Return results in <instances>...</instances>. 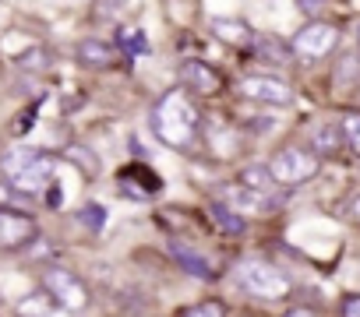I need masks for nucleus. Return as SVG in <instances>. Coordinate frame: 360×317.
Here are the masks:
<instances>
[{
  "label": "nucleus",
  "instance_id": "1",
  "mask_svg": "<svg viewBox=\"0 0 360 317\" xmlns=\"http://www.w3.org/2000/svg\"><path fill=\"white\" fill-rule=\"evenodd\" d=\"M198 95H191L184 85L169 88L166 95H159V102L152 106V134L169 144V148H191L198 141L202 130V109L195 102Z\"/></svg>",
  "mask_w": 360,
  "mask_h": 317
},
{
  "label": "nucleus",
  "instance_id": "2",
  "mask_svg": "<svg viewBox=\"0 0 360 317\" xmlns=\"http://www.w3.org/2000/svg\"><path fill=\"white\" fill-rule=\"evenodd\" d=\"M0 170H4V180L11 184V191L18 194H46L50 184H57V163L53 155L46 151H36V148H11L4 155V163H0Z\"/></svg>",
  "mask_w": 360,
  "mask_h": 317
},
{
  "label": "nucleus",
  "instance_id": "3",
  "mask_svg": "<svg viewBox=\"0 0 360 317\" xmlns=\"http://www.w3.org/2000/svg\"><path fill=\"white\" fill-rule=\"evenodd\" d=\"M269 170H272V180L279 187H300L307 180L318 177L321 170V158L314 148H300V144H286L279 148L272 158H269Z\"/></svg>",
  "mask_w": 360,
  "mask_h": 317
},
{
  "label": "nucleus",
  "instance_id": "4",
  "mask_svg": "<svg viewBox=\"0 0 360 317\" xmlns=\"http://www.w3.org/2000/svg\"><path fill=\"white\" fill-rule=\"evenodd\" d=\"M240 285L258 299H286L290 289H293L286 271H279L269 261H244L240 264Z\"/></svg>",
  "mask_w": 360,
  "mask_h": 317
},
{
  "label": "nucleus",
  "instance_id": "5",
  "mask_svg": "<svg viewBox=\"0 0 360 317\" xmlns=\"http://www.w3.org/2000/svg\"><path fill=\"white\" fill-rule=\"evenodd\" d=\"M335 43H339V29H335V25H328V22H311V25H304V29L293 36L290 50H293L297 57H304V60H318V57L332 53Z\"/></svg>",
  "mask_w": 360,
  "mask_h": 317
},
{
  "label": "nucleus",
  "instance_id": "6",
  "mask_svg": "<svg viewBox=\"0 0 360 317\" xmlns=\"http://www.w3.org/2000/svg\"><path fill=\"white\" fill-rule=\"evenodd\" d=\"M43 282H46V292H50L64 310H85V306H89V289H85V282H82L78 275H71L68 268H50V271L43 275Z\"/></svg>",
  "mask_w": 360,
  "mask_h": 317
},
{
  "label": "nucleus",
  "instance_id": "7",
  "mask_svg": "<svg viewBox=\"0 0 360 317\" xmlns=\"http://www.w3.org/2000/svg\"><path fill=\"white\" fill-rule=\"evenodd\" d=\"M39 226L32 215L15 212V208H0V250H22L36 240Z\"/></svg>",
  "mask_w": 360,
  "mask_h": 317
},
{
  "label": "nucleus",
  "instance_id": "8",
  "mask_svg": "<svg viewBox=\"0 0 360 317\" xmlns=\"http://www.w3.org/2000/svg\"><path fill=\"white\" fill-rule=\"evenodd\" d=\"M180 85H184L191 95H202V99H212L226 88L223 74L205 60H184L180 64Z\"/></svg>",
  "mask_w": 360,
  "mask_h": 317
},
{
  "label": "nucleus",
  "instance_id": "9",
  "mask_svg": "<svg viewBox=\"0 0 360 317\" xmlns=\"http://www.w3.org/2000/svg\"><path fill=\"white\" fill-rule=\"evenodd\" d=\"M240 92L248 99H255V102H265V106H286V102H293V88L283 78H276V74H248L240 81Z\"/></svg>",
  "mask_w": 360,
  "mask_h": 317
},
{
  "label": "nucleus",
  "instance_id": "10",
  "mask_svg": "<svg viewBox=\"0 0 360 317\" xmlns=\"http://www.w3.org/2000/svg\"><path fill=\"white\" fill-rule=\"evenodd\" d=\"M117 184L127 194V201H148L159 191V177L148 166H124V173L117 177Z\"/></svg>",
  "mask_w": 360,
  "mask_h": 317
},
{
  "label": "nucleus",
  "instance_id": "11",
  "mask_svg": "<svg viewBox=\"0 0 360 317\" xmlns=\"http://www.w3.org/2000/svg\"><path fill=\"white\" fill-rule=\"evenodd\" d=\"M212 36L219 39V43H226V46H251L258 36H255V29L244 22V18H212Z\"/></svg>",
  "mask_w": 360,
  "mask_h": 317
},
{
  "label": "nucleus",
  "instance_id": "12",
  "mask_svg": "<svg viewBox=\"0 0 360 317\" xmlns=\"http://www.w3.org/2000/svg\"><path fill=\"white\" fill-rule=\"evenodd\" d=\"M78 60L85 67H96V71H110L117 67V50L103 39H82L78 43Z\"/></svg>",
  "mask_w": 360,
  "mask_h": 317
},
{
  "label": "nucleus",
  "instance_id": "13",
  "mask_svg": "<svg viewBox=\"0 0 360 317\" xmlns=\"http://www.w3.org/2000/svg\"><path fill=\"white\" fill-rule=\"evenodd\" d=\"M258 198H262V194H258V191H251V187H244L240 180L223 187V205H230L233 212H248V208H251V212H258V208H262V201H258Z\"/></svg>",
  "mask_w": 360,
  "mask_h": 317
},
{
  "label": "nucleus",
  "instance_id": "14",
  "mask_svg": "<svg viewBox=\"0 0 360 317\" xmlns=\"http://www.w3.org/2000/svg\"><path fill=\"white\" fill-rule=\"evenodd\" d=\"M57 306H60V303L43 289V292H32V296H25V299L18 303V317H53Z\"/></svg>",
  "mask_w": 360,
  "mask_h": 317
},
{
  "label": "nucleus",
  "instance_id": "15",
  "mask_svg": "<svg viewBox=\"0 0 360 317\" xmlns=\"http://www.w3.org/2000/svg\"><path fill=\"white\" fill-rule=\"evenodd\" d=\"M342 144H346V137H342V127L339 123H325V127L314 130V151L318 155H335Z\"/></svg>",
  "mask_w": 360,
  "mask_h": 317
},
{
  "label": "nucleus",
  "instance_id": "16",
  "mask_svg": "<svg viewBox=\"0 0 360 317\" xmlns=\"http://www.w3.org/2000/svg\"><path fill=\"white\" fill-rule=\"evenodd\" d=\"M240 184L262 194V191H269L276 180H272V170H269V166H262V163H251L248 170H240Z\"/></svg>",
  "mask_w": 360,
  "mask_h": 317
},
{
  "label": "nucleus",
  "instance_id": "17",
  "mask_svg": "<svg viewBox=\"0 0 360 317\" xmlns=\"http://www.w3.org/2000/svg\"><path fill=\"white\" fill-rule=\"evenodd\" d=\"M339 127H342V137H346V148L353 155H360V109H346L339 116Z\"/></svg>",
  "mask_w": 360,
  "mask_h": 317
},
{
  "label": "nucleus",
  "instance_id": "18",
  "mask_svg": "<svg viewBox=\"0 0 360 317\" xmlns=\"http://www.w3.org/2000/svg\"><path fill=\"white\" fill-rule=\"evenodd\" d=\"M212 219H216L219 229L230 233V236H240V233H244V215L233 212L230 205H216V208H212Z\"/></svg>",
  "mask_w": 360,
  "mask_h": 317
},
{
  "label": "nucleus",
  "instance_id": "19",
  "mask_svg": "<svg viewBox=\"0 0 360 317\" xmlns=\"http://www.w3.org/2000/svg\"><path fill=\"white\" fill-rule=\"evenodd\" d=\"M251 50L258 53V60H269V64H283V60H290V57H286V46L276 43V39H265V36H258V39L251 43Z\"/></svg>",
  "mask_w": 360,
  "mask_h": 317
},
{
  "label": "nucleus",
  "instance_id": "20",
  "mask_svg": "<svg viewBox=\"0 0 360 317\" xmlns=\"http://www.w3.org/2000/svg\"><path fill=\"white\" fill-rule=\"evenodd\" d=\"M173 257L184 264L188 271H195V275H202V278H212V268L198 257V250H188V247H180V243H176V247H173Z\"/></svg>",
  "mask_w": 360,
  "mask_h": 317
},
{
  "label": "nucleus",
  "instance_id": "21",
  "mask_svg": "<svg viewBox=\"0 0 360 317\" xmlns=\"http://www.w3.org/2000/svg\"><path fill=\"white\" fill-rule=\"evenodd\" d=\"M180 317H226V306L219 299H202L195 306H184V310H180Z\"/></svg>",
  "mask_w": 360,
  "mask_h": 317
},
{
  "label": "nucleus",
  "instance_id": "22",
  "mask_svg": "<svg viewBox=\"0 0 360 317\" xmlns=\"http://www.w3.org/2000/svg\"><path fill=\"white\" fill-rule=\"evenodd\" d=\"M68 158H71V163H78V166H85L89 177L99 173V158H96L89 148H82V144H71V148H68Z\"/></svg>",
  "mask_w": 360,
  "mask_h": 317
},
{
  "label": "nucleus",
  "instance_id": "23",
  "mask_svg": "<svg viewBox=\"0 0 360 317\" xmlns=\"http://www.w3.org/2000/svg\"><path fill=\"white\" fill-rule=\"evenodd\" d=\"M117 43H120L127 53H141V50H145V36H141L138 29H120V32H117Z\"/></svg>",
  "mask_w": 360,
  "mask_h": 317
},
{
  "label": "nucleus",
  "instance_id": "24",
  "mask_svg": "<svg viewBox=\"0 0 360 317\" xmlns=\"http://www.w3.org/2000/svg\"><path fill=\"white\" fill-rule=\"evenodd\" d=\"M78 219H82V222H89V229H99V226H103V219H106V215H103V208H99V205H85V208H82V215H78Z\"/></svg>",
  "mask_w": 360,
  "mask_h": 317
},
{
  "label": "nucleus",
  "instance_id": "25",
  "mask_svg": "<svg viewBox=\"0 0 360 317\" xmlns=\"http://www.w3.org/2000/svg\"><path fill=\"white\" fill-rule=\"evenodd\" d=\"M342 317H360V292L342 299Z\"/></svg>",
  "mask_w": 360,
  "mask_h": 317
},
{
  "label": "nucleus",
  "instance_id": "26",
  "mask_svg": "<svg viewBox=\"0 0 360 317\" xmlns=\"http://www.w3.org/2000/svg\"><path fill=\"white\" fill-rule=\"evenodd\" d=\"M297 8H300V11H307V15H314V11H321V8H325V0H297Z\"/></svg>",
  "mask_w": 360,
  "mask_h": 317
},
{
  "label": "nucleus",
  "instance_id": "27",
  "mask_svg": "<svg viewBox=\"0 0 360 317\" xmlns=\"http://www.w3.org/2000/svg\"><path fill=\"white\" fill-rule=\"evenodd\" d=\"M46 205H50V208H60V184H50V191H46Z\"/></svg>",
  "mask_w": 360,
  "mask_h": 317
},
{
  "label": "nucleus",
  "instance_id": "28",
  "mask_svg": "<svg viewBox=\"0 0 360 317\" xmlns=\"http://www.w3.org/2000/svg\"><path fill=\"white\" fill-rule=\"evenodd\" d=\"M283 317H318V313H314L311 306H293V310H286Z\"/></svg>",
  "mask_w": 360,
  "mask_h": 317
},
{
  "label": "nucleus",
  "instance_id": "29",
  "mask_svg": "<svg viewBox=\"0 0 360 317\" xmlns=\"http://www.w3.org/2000/svg\"><path fill=\"white\" fill-rule=\"evenodd\" d=\"M349 219L360 226V194H356V198H353V205H349Z\"/></svg>",
  "mask_w": 360,
  "mask_h": 317
},
{
  "label": "nucleus",
  "instance_id": "30",
  "mask_svg": "<svg viewBox=\"0 0 360 317\" xmlns=\"http://www.w3.org/2000/svg\"><path fill=\"white\" fill-rule=\"evenodd\" d=\"M356 46H360V22H356Z\"/></svg>",
  "mask_w": 360,
  "mask_h": 317
}]
</instances>
